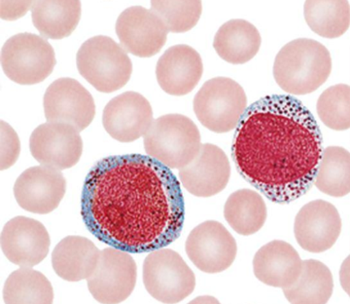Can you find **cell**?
I'll return each instance as SVG.
<instances>
[{
    "label": "cell",
    "mask_w": 350,
    "mask_h": 304,
    "mask_svg": "<svg viewBox=\"0 0 350 304\" xmlns=\"http://www.w3.org/2000/svg\"><path fill=\"white\" fill-rule=\"evenodd\" d=\"M268 216L266 203L256 191L241 190L228 198L224 216L237 233L250 236L265 225Z\"/></svg>",
    "instance_id": "25"
},
{
    "label": "cell",
    "mask_w": 350,
    "mask_h": 304,
    "mask_svg": "<svg viewBox=\"0 0 350 304\" xmlns=\"http://www.w3.org/2000/svg\"><path fill=\"white\" fill-rule=\"evenodd\" d=\"M66 191V181L62 172L45 165L25 170L14 186V195L21 208L38 215L57 209Z\"/></svg>",
    "instance_id": "14"
},
{
    "label": "cell",
    "mask_w": 350,
    "mask_h": 304,
    "mask_svg": "<svg viewBox=\"0 0 350 304\" xmlns=\"http://www.w3.org/2000/svg\"><path fill=\"white\" fill-rule=\"evenodd\" d=\"M129 253L112 247L101 251L96 270L87 279L88 289L98 303H123L135 290L137 264Z\"/></svg>",
    "instance_id": "9"
},
{
    "label": "cell",
    "mask_w": 350,
    "mask_h": 304,
    "mask_svg": "<svg viewBox=\"0 0 350 304\" xmlns=\"http://www.w3.org/2000/svg\"><path fill=\"white\" fill-rule=\"evenodd\" d=\"M332 59L325 46L310 38L295 39L276 55L273 76L278 86L291 95L312 93L331 75Z\"/></svg>",
    "instance_id": "3"
},
{
    "label": "cell",
    "mask_w": 350,
    "mask_h": 304,
    "mask_svg": "<svg viewBox=\"0 0 350 304\" xmlns=\"http://www.w3.org/2000/svg\"><path fill=\"white\" fill-rule=\"evenodd\" d=\"M204 73L200 55L191 46L178 45L169 48L157 63L156 76L161 88L172 96L192 92Z\"/></svg>",
    "instance_id": "19"
},
{
    "label": "cell",
    "mask_w": 350,
    "mask_h": 304,
    "mask_svg": "<svg viewBox=\"0 0 350 304\" xmlns=\"http://www.w3.org/2000/svg\"><path fill=\"white\" fill-rule=\"evenodd\" d=\"M322 154L314 116L289 95L264 97L246 108L232 146L241 176L278 204H289L312 188Z\"/></svg>",
    "instance_id": "2"
},
{
    "label": "cell",
    "mask_w": 350,
    "mask_h": 304,
    "mask_svg": "<svg viewBox=\"0 0 350 304\" xmlns=\"http://www.w3.org/2000/svg\"><path fill=\"white\" fill-rule=\"evenodd\" d=\"M44 114L49 122H63L85 130L96 114V105L90 92L77 80L64 77L46 90L43 100Z\"/></svg>",
    "instance_id": "12"
},
{
    "label": "cell",
    "mask_w": 350,
    "mask_h": 304,
    "mask_svg": "<svg viewBox=\"0 0 350 304\" xmlns=\"http://www.w3.org/2000/svg\"><path fill=\"white\" fill-rule=\"evenodd\" d=\"M3 299L7 304L52 303L54 291L42 273L31 267H22L7 278Z\"/></svg>",
    "instance_id": "26"
},
{
    "label": "cell",
    "mask_w": 350,
    "mask_h": 304,
    "mask_svg": "<svg viewBox=\"0 0 350 304\" xmlns=\"http://www.w3.org/2000/svg\"><path fill=\"white\" fill-rule=\"evenodd\" d=\"M303 260L287 242L275 240L262 246L253 259V271L265 285L286 289L298 280Z\"/></svg>",
    "instance_id": "20"
},
{
    "label": "cell",
    "mask_w": 350,
    "mask_h": 304,
    "mask_svg": "<svg viewBox=\"0 0 350 304\" xmlns=\"http://www.w3.org/2000/svg\"><path fill=\"white\" fill-rule=\"evenodd\" d=\"M31 10L32 23L45 39L68 38L81 17L80 1H34Z\"/></svg>",
    "instance_id": "23"
},
{
    "label": "cell",
    "mask_w": 350,
    "mask_h": 304,
    "mask_svg": "<svg viewBox=\"0 0 350 304\" xmlns=\"http://www.w3.org/2000/svg\"><path fill=\"white\" fill-rule=\"evenodd\" d=\"M334 291L330 269L315 259L304 260L298 280L283 289L290 303H327Z\"/></svg>",
    "instance_id": "24"
},
{
    "label": "cell",
    "mask_w": 350,
    "mask_h": 304,
    "mask_svg": "<svg viewBox=\"0 0 350 304\" xmlns=\"http://www.w3.org/2000/svg\"><path fill=\"white\" fill-rule=\"evenodd\" d=\"M342 231V218L330 202L308 203L295 218L294 232L299 245L310 253H323L335 245Z\"/></svg>",
    "instance_id": "16"
},
{
    "label": "cell",
    "mask_w": 350,
    "mask_h": 304,
    "mask_svg": "<svg viewBox=\"0 0 350 304\" xmlns=\"http://www.w3.org/2000/svg\"><path fill=\"white\" fill-rule=\"evenodd\" d=\"M151 10L163 21L167 31L181 34L198 24L202 5L200 1H152Z\"/></svg>",
    "instance_id": "30"
},
{
    "label": "cell",
    "mask_w": 350,
    "mask_h": 304,
    "mask_svg": "<svg viewBox=\"0 0 350 304\" xmlns=\"http://www.w3.org/2000/svg\"><path fill=\"white\" fill-rule=\"evenodd\" d=\"M81 215L89 231L130 253L165 248L180 236L185 203L170 168L148 155L101 159L87 175Z\"/></svg>",
    "instance_id": "1"
},
{
    "label": "cell",
    "mask_w": 350,
    "mask_h": 304,
    "mask_svg": "<svg viewBox=\"0 0 350 304\" xmlns=\"http://www.w3.org/2000/svg\"><path fill=\"white\" fill-rule=\"evenodd\" d=\"M349 170V151L344 147H327L315 176V186L330 197H345L350 191Z\"/></svg>",
    "instance_id": "27"
},
{
    "label": "cell",
    "mask_w": 350,
    "mask_h": 304,
    "mask_svg": "<svg viewBox=\"0 0 350 304\" xmlns=\"http://www.w3.org/2000/svg\"><path fill=\"white\" fill-rule=\"evenodd\" d=\"M231 176L228 156L215 144H204L187 166L179 169L182 186L197 197H211L225 190Z\"/></svg>",
    "instance_id": "18"
},
{
    "label": "cell",
    "mask_w": 350,
    "mask_h": 304,
    "mask_svg": "<svg viewBox=\"0 0 350 304\" xmlns=\"http://www.w3.org/2000/svg\"><path fill=\"white\" fill-rule=\"evenodd\" d=\"M186 253L202 273H219L232 266L238 253V246L222 223L207 220L189 234Z\"/></svg>",
    "instance_id": "10"
},
{
    "label": "cell",
    "mask_w": 350,
    "mask_h": 304,
    "mask_svg": "<svg viewBox=\"0 0 350 304\" xmlns=\"http://www.w3.org/2000/svg\"><path fill=\"white\" fill-rule=\"evenodd\" d=\"M261 43V34L255 25L245 20L234 19L220 27L213 47L228 63L243 64L256 56Z\"/></svg>",
    "instance_id": "22"
},
{
    "label": "cell",
    "mask_w": 350,
    "mask_h": 304,
    "mask_svg": "<svg viewBox=\"0 0 350 304\" xmlns=\"http://www.w3.org/2000/svg\"><path fill=\"white\" fill-rule=\"evenodd\" d=\"M350 89L349 85H334L320 95L317 114L328 128L349 130L350 126Z\"/></svg>",
    "instance_id": "29"
},
{
    "label": "cell",
    "mask_w": 350,
    "mask_h": 304,
    "mask_svg": "<svg viewBox=\"0 0 350 304\" xmlns=\"http://www.w3.org/2000/svg\"><path fill=\"white\" fill-rule=\"evenodd\" d=\"M148 156L170 169H181L199 153L202 142L197 125L182 114H167L152 122L144 135Z\"/></svg>",
    "instance_id": "4"
},
{
    "label": "cell",
    "mask_w": 350,
    "mask_h": 304,
    "mask_svg": "<svg viewBox=\"0 0 350 304\" xmlns=\"http://www.w3.org/2000/svg\"><path fill=\"white\" fill-rule=\"evenodd\" d=\"M153 110L146 98L137 92H125L105 105L103 124L105 131L121 142L144 137L153 122Z\"/></svg>",
    "instance_id": "17"
},
{
    "label": "cell",
    "mask_w": 350,
    "mask_h": 304,
    "mask_svg": "<svg viewBox=\"0 0 350 304\" xmlns=\"http://www.w3.org/2000/svg\"><path fill=\"white\" fill-rule=\"evenodd\" d=\"M100 251L93 242L81 236H68L52 253V266L57 275L68 282L91 277L100 260Z\"/></svg>",
    "instance_id": "21"
},
{
    "label": "cell",
    "mask_w": 350,
    "mask_h": 304,
    "mask_svg": "<svg viewBox=\"0 0 350 304\" xmlns=\"http://www.w3.org/2000/svg\"><path fill=\"white\" fill-rule=\"evenodd\" d=\"M116 34L126 53L140 58L155 56L167 42V27L150 9L133 6L116 22Z\"/></svg>",
    "instance_id": "13"
},
{
    "label": "cell",
    "mask_w": 350,
    "mask_h": 304,
    "mask_svg": "<svg viewBox=\"0 0 350 304\" xmlns=\"http://www.w3.org/2000/svg\"><path fill=\"white\" fill-rule=\"evenodd\" d=\"M21 144L17 133L12 127L1 121V154H0V163L1 170H6L15 164L19 158Z\"/></svg>",
    "instance_id": "31"
},
{
    "label": "cell",
    "mask_w": 350,
    "mask_h": 304,
    "mask_svg": "<svg viewBox=\"0 0 350 304\" xmlns=\"http://www.w3.org/2000/svg\"><path fill=\"white\" fill-rule=\"evenodd\" d=\"M76 64L80 75L103 93H112L125 86L133 73L128 53L105 36L85 41L77 52Z\"/></svg>",
    "instance_id": "5"
},
{
    "label": "cell",
    "mask_w": 350,
    "mask_h": 304,
    "mask_svg": "<svg viewBox=\"0 0 350 304\" xmlns=\"http://www.w3.org/2000/svg\"><path fill=\"white\" fill-rule=\"evenodd\" d=\"M247 99L243 87L228 77H215L196 94V116L208 130L227 133L238 126L246 110Z\"/></svg>",
    "instance_id": "6"
},
{
    "label": "cell",
    "mask_w": 350,
    "mask_h": 304,
    "mask_svg": "<svg viewBox=\"0 0 350 304\" xmlns=\"http://www.w3.org/2000/svg\"><path fill=\"white\" fill-rule=\"evenodd\" d=\"M306 24L322 38H337L349 31V1H306Z\"/></svg>",
    "instance_id": "28"
},
{
    "label": "cell",
    "mask_w": 350,
    "mask_h": 304,
    "mask_svg": "<svg viewBox=\"0 0 350 304\" xmlns=\"http://www.w3.org/2000/svg\"><path fill=\"white\" fill-rule=\"evenodd\" d=\"M145 289L163 303H178L194 292L196 277L181 255L170 249L152 251L144 264Z\"/></svg>",
    "instance_id": "8"
},
{
    "label": "cell",
    "mask_w": 350,
    "mask_h": 304,
    "mask_svg": "<svg viewBox=\"0 0 350 304\" xmlns=\"http://www.w3.org/2000/svg\"><path fill=\"white\" fill-rule=\"evenodd\" d=\"M79 131L63 122H46L32 132L31 155L41 165L63 171L77 164L81 158L83 140Z\"/></svg>",
    "instance_id": "11"
},
{
    "label": "cell",
    "mask_w": 350,
    "mask_h": 304,
    "mask_svg": "<svg viewBox=\"0 0 350 304\" xmlns=\"http://www.w3.org/2000/svg\"><path fill=\"white\" fill-rule=\"evenodd\" d=\"M54 48L42 36L19 34L4 43L1 66L7 77L21 85L42 82L56 66Z\"/></svg>",
    "instance_id": "7"
},
{
    "label": "cell",
    "mask_w": 350,
    "mask_h": 304,
    "mask_svg": "<svg viewBox=\"0 0 350 304\" xmlns=\"http://www.w3.org/2000/svg\"><path fill=\"white\" fill-rule=\"evenodd\" d=\"M0 245L12 264L31 268L47 257L51 240L42 223L27 216H16L2 229Z\"/></svg>",
    "instance_id": "15"
}]
</instances>
